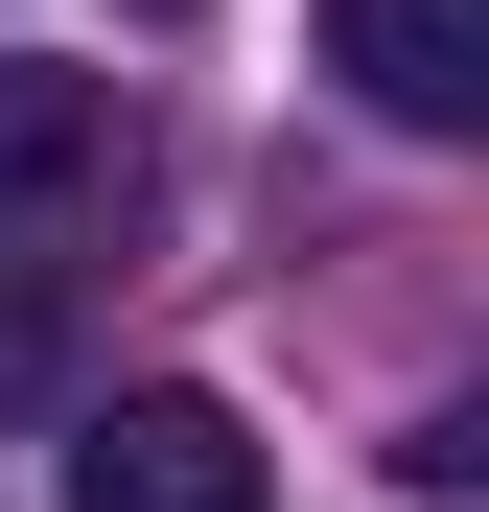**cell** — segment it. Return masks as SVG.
<instances>
[{"mask_svg": "<svg viewBox=\"0 0 489 512\" xmlns=\"http://www.w3.org/2000/svg\"><path fill=\"white\" fill-rule=\"evenodd\" d=\"M117 210H140V94L70 70V47H0V256L117 233Z\"/></svg>", "mask_w": 489, "mask_h": 512, "instance_id": "6da1fadb", "label": "cell"}, {"mask_svg": "<svg viewBox=\"0 0 489 512\" xmlns=\"http://www.w3.org/2000/svg\"><path fill=\"white\" fill-rule=\"evenodd\" d=\"M326 70H350V117L466 140L489 117V0H326Z\"/></svg>", "mask_w": 489, "mask_h": 512, "instance_id": "3957f363", "label": "cell"}, {"mask_svg": "<svg viewBox=\"0 0 489 512\" xmlns=\"http://www.w3.org/2000/svg\"><path fill=\"white\" fill-rule=\"evenodd\" d=\"M70 512H280L233 396H94L70 419Z\"/></svg>", "mask_w": 489, "mask_h": 512, "instance_id": "7a4b0ae2", "label": "cell"}, {"mask_svg": "<svg viewBox=\"0 0 489 512\" xmlns=\"http://www.w3.org/2000/svg\"><path fill=\"white\" fill-rule=\"evenodd\" d=\"M47 396H70V303H47V280H0V419H47Z\"/></svg>", "mask_w": 489, "mask_h": 512, "instance_id": "277c9868", "label": "cell"}]
</instances>
